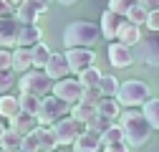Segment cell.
Here are the masks:
<instances>
[{
    "label": "cell",
    "instance_id": "1",
    "mask_svg": "<svg viewBox=\"0 0 159 152\" xmlns=\"http://www.w3.org/2000/svg\"><path fill=\"white\" fill-rule=\"evenodd\" d=\"M119 124H121V129H124V140L129 142V147H144L149 142L152 124L147 122L144 112L126 109V112H121V117H119Z\"/></svg>",
    "mask_w": 159,
    "mask_h": 152
},
{
    "label": "cell",
    "instance_id": "2",
    "mask_svg": "<svg viewBox=\"0 0 159 152\" xmlns=\"http://www.w3.org/2000/svg\"><path fill=\"white\" fill-rule=\"evenodd\" d=\"M98 36H101V26L91 21H73L63 28V46L66 48H91Z\"/></svg>",
    "mask_w": 159,
    "mask_h": 152
},
{
    "label": "cell",
    "instance_id": "3",
    "mask_svg": "<svg viewBox=\"0 0 159 152\" xmlns=\"http://www.w3.org/2000/svg\"><path fill=\"white\" fill-rule=\"evenodd\" d=\"M149 99H152L149 97V86L144 81H139V79L124 81L121 86H119V91H116V102L121 107H142Z\"/></svg>",
    "mask_w": 159,
    "mask_h": 152
},
{
    "label": "cell",
    "instance_id": "4",
    "mask_svg": "<svg viewBox=\"0 0 159 152\" xmlns=\"http://www.w3.org/2000/svg\"><path fill=\"white\" fill-rule=\"evenodd\" d=\"M53 79L43 71V69H30L28 74H20V81H18V86H20V91H28V94H35V97H46L48 91H53Z\"/></svg>",
    "mask_w": 159,
    "mask_h": 152
},
{
    "label": "cell",
    "instance_id": "5",
    "mask_svg": "<svg viewBox=\"0 0 159 152\" xmlns=\"http://www.w3.org/2000/svg\"><path fill=\"white\" fill-rule=\"evenodd\" d=\"M66 112H71V107L66 102H61L58 97H53V94H48V97H43L41 102V109H38V124L41 127H53L58 119L66 117Z\"/></svg>",
    "mask_w": 159,
    "mask_h": 152
},
{
    "label": "cell",
    "instance_id": "6",
    "mask_svg": "<svg viewBox=\"0 0 159 152\" xmlns=\"http://www.w3.org/2000/svg\"><path fill=\"white\" fill-rule=\"evenodd\" d=\"M53 132H56V140H58V147H66V145H76V140L86 132V124L78 122L73 117H63L53 124Z\"/></svg>",
    "mask_w": 159,
    "mask_h": 152
},
{
    "label": "cell",
    "instance_id": "7",
    "mask_svg": "<svg viewBox=\"0 0 159 152\" xmlns=\"http://www.w3.org/2000/svg\"><path fill=\"white\" fill-rule=\"evenodd\" d=\"M53 97H58L66 104H78L84 99V84L78 79H61L53 84Z\"/></svg>",
    "mask_w": 159,
    "mask_h": 152
},
{
    "label": "cell",
    "instance_id": "8",
    "mask_svg": "<svg viewBox=\"0 0 159 152\" xmlns=\"http://www.w3.org/2000/svg\"><path fill=\"white\" fill-rule=\"evenodd\" d=\"M46 13H48L46 0H23V3L15 8V18H18L23 26H35L38 18L46 15Z\"/></svg>",
    "mask_w": 159,
    "mask_h": 152
},
{
    "label": "cell",
    "instance_id": "9",
    "mask_svg": "<svg viewBox=\"0 0 159 152\" xmlns=\"http://www.w3.org/2000/svg\"><path fill=\"white\" fill-rule=\"evenodd\" d=\"M20 28H23V23L15 18V13L13 15H0V48L18 46Z\"/></svg>",
    "mask_w": 159,
    "mask_h": 152
},
{
    "label": "cell",
    "instance_id": "10",
    "mask_svg": "<svg viewBox=\"0 0 159 152\" xmlns=\"http://www.w3.org/2000/svg\"><path fill=\"white\" fill-rule=\"evenodd\" d=\"M66 59H68L71 74H81V71H86L96 64V51H91V48H68Z\"/></svg>",
    "mask_w": 159,
    "mask_h": 152
},
{
    "label": "cell",
    "instance_id": "11",
    "mask_svg": "<svg viewBox=\"0 0 159 152\" xmlns=\"http://www.w3.org/2000/svg\"><path fill=\"white\" fill-rule=\"evenodd\" d=\"M126 21L124 15H119V13H114V10H104V15H101V36L106 38V41H116V36H119V28H121V23Z\"/></svg>",
    "mask_w": 159,
    "mask_h": 152
},
{
    "label": "cell",
    "instance_id": "12",
    "mask_svg": "<svg viewBox=\"0 0 159 152\" xmlns=\"http://www.w3.org/2000/svg\"><path fill=\"white\" fill-rule=\"evenodd\" d=\"M109 61L116 69H126V66L134 64V53H131L129 46L119 43V41H111V46H109Z\"/></svg>",
    "mask_w": 159,
    "mask_h": 152
},
{
    "label": "cell",
    "instance_id": "13",
    "mask_svg": "<svg viewBox=\"0 0 159 152\" xmlns=\"http://www.w3.org/2000/svg\"><path fill=\"white\" fill-rule=\"evenodd\" d=\"M53 81H61V79H68V74H71V66H68V59H66V53H53L51 56V61L48 66L43 69Z\"/></svg>",
    "mask_w": 159,
    "mask_h": 152
},
{
    "label": "cell",
    "instance_id": "14",
    "mask_svg": "<svg viewBox=\"0 0 159 152\" xmlns=\"http://www.w3.org/2000/svg\"><path fill=\"white\" fill-rule=\"evenodd\" d=\"M10 129H15L18 132V135H30V132H35L38 127H41V124H38V117H35V114H28V112H20V114H18V117H13L10 119V124H8Z\"/></svg>",
    "mask_w": 159,
    "mask_h": 152
},
{
    "label": "cell",
    "instance_id": "15",
    "mask_svg": "<svg viewBox=\"0 0 159 152\" xmlns=\"http://www.w3.org/2000/svg\"><path fill=\"white\" fill-rule=\"evenodd\" d=\"M43 41V31L41 26H23L20 28V38H18V48H33L35 43Z\"/></svg>",
    "mask_w": 159,
    "mask_h": 152
},
{
    "label": "cell",
    "instance_id": "16",
    "mask_svg": "<svg viewBox=\"0 0 159 152\" xmlns=\"http://www.w3.org/2000/svg\"><path fill=\"white\" fill-rule=\"evenodd\" d=\"M33 66V48H15L13 51V71L18 74H28Z\"/></svg>",
    "mask_w": 159,
    "mask_h": 152
},
{
    "label": "cell",
    "instance_id": "17",
    "mask_svg": "<svg viewBox=\"0 0 159 152\" xmlns=\"http://www.w3.org/2000/svg\"><path fill=\"white\" fill-rule=\"evenodd\" d=\"M116 41L131 48L134 43H139V41H142V28H139V26H134V23H129V21H124V23H121V28H119Z\"/></svg>",
    "mask_w": 159,
    "mask_h": 152
},
{
    "label": "cell",
    "instance_id": "18",
    "mask_svg": "<svg viewBox=\"0 0 159 152\" xmlns=\"http://www.w3.org/2000/svg\"><path fill=\"white\" fill-rule=\"evenodd\" d=\"M76 150H86V152H96L98 147H104V142H101V135L98 132H93V129H86L81 137L76 140V145H73Z\"/></svg>",
    "mask_w": 159,
    "mask_h": 152
},
{
    "label": "cell",
    "instance_id": "19",
    "mask_svg": "<svg viewBox=\"0 0 159 152\" xmlns=\"http://www.w3.org/2000/svg\"><path fill=\"white\" fill-rule=\"evenodd\" d=\"M23 109H20V102H18V97H10V94H3L0 97V117L3 119H13V117H18Z\"/></svg>",
    "mask_w": 159,
    "mask_h": 152
},
{
    "label": "cell",
    "instance_id": "20",
    "mask_svg": "<svg viewBox=\"0 0 159 152\" xmlns=\"http://www.w3.org/2000/svg\"><path fill=\"white\" fill-rule=\"evenodd\" d=\"M93 114H98V107L96 104H89V102H78V104H71V117L78 119V122H89Z\"/></svg>",
    "mask_w": 159,
    "mask_h": 152
},
{
    "label": "cell",
    "instance_id": "21",
    "mask_svg": "<svg viewBox=\"0 0 159 152\" xmlns=\"http://www.w3.org/2000/svg\"><path fill=\"white\" fill-rule=\"evenodd\" d=\"M121 104L116 102V97H104L101 102H98V114H104L106 119H116V117H121V109H119Z\"/></svg>",
    "mask_w": 159,
    "mask_h": 152
},
{
    "label": "cell",
    "instance_id": "22",
    "mask_svg": "<svg viewBox=\"0 0 159 152\" xmlns=\"http://www.w3.org/2000/svg\"><path fill=\"white\" fill-rule=\"evenodd\" d=\"M38 140H41V152H53L58 147V140H56V132L53 127H38Z\"/></svg>",
    "mask_w": 159,
    "mask_h": 152
},
{
    "label": "cell",
    "instance_id": "23",
    "mask_svg": "<svg viewBox=\"0 0 159 152\" xmlns=\"http://www.w3.org/2000/svg\"><path fill=\"white\" fill-rule=\"evenodd\" d=\"M51 56H53V51L41 41V43H35L33 46V66H38V69H46L48 66V61H51Z\"/></svg>",
    "mask_w": 159,
    "mask_h": 152
},
{
    "label": "cell",
    "instance_id": "24",
    "mask_svg": "<svg viewBox=\"0 0 159 152\" xmlns=\"http://www.w3.org/2000/svg\"><path fill=\"white\" fill-rule=\"evenodd\" d=\"M18 102H20V109L28 112V114H38V109H41V97H35V94H28V91H20V97H18Z\"/></svg>",
    "mask_w": 159,
    "mask_h": 152
},
{
    "label": "cell",
    "instance_id": "25",
    "mask_svg": "<svg viewBox=\"0 0 159 152\" xmlns=\"http://www.w3.org/2000/svg\"><path fill=\"white\" fill-rule=\"evenodd\" d=\"M20 147H23V135H18L15 129L8 127V132L3 135V150H8V152H18Z\"/></svg>",
    "mask_w": 159,
    "mask_h": 152
},
{
    "label": "cell",
    "instance_id": "26",
    "mask_svg": "<svg viewBox=\"0 0 159 152\" xmlns=\"http://www.w3.org/2000/svg\"><path fill=\"white\" fill-rule=\"evenodd\" d=\"M101 76H104L101 71H98L96 66H91V69L78 74V81L84 84V89H89V86H98V84H101Z\"/></svg>",
    "mask_w": 159,
    "mask_h": 152
},
{
    "label": "cell",
    "instance_id": "27",
    "mask_svg": "<svg viewBox=\"0 0 159 152\" xmlns=\"http://www.w3.org/2000/svg\"><path fill=\"white\" fill-rule=\"evenodd\" d=\"M119 86H121V81H119L114 74H104L101 76V84H98V89L104 91V97H116Z\"/></svg>",
    "mask_w": 159,
    "mask_h": 152
},
{
    "label": "cell",
    "instance_id": "28",
    "mask_svg": "<svg viewBox=\"0 0 159 152\" xmlns=\"http://www.w3.org/2000/svg\"><path fill=\"white\" fill-rule=\"evenodd\" d=\"M144 117L152 124V129H159V99H149L144 104Z\"/></svg>",
    "mask_w": 159,
    "mask_h": 152
},
{
    "label": "cell",
    "instance_id": "29",
    "mask_svg": "<svg viewBox=\"0 0 159 152\" xmlns=\"http://www.w3.org/2000/svg\"><path fill=\"white\" fill-rule=\"evenodd\" d=\"M101 142H104V147H109V145H114V142H124V129H121V124H111L104 135H101Z\"/></svg>",
    "mask_w": 159,
    "mask_h": 152
},
{
    "label": "cell",
    "instance_id": "30",
    "mask_svg": "<svg viewBox=\"0 0 159 152\" xmlns=\"http://www.w3.org/2000/svg\"><path fill=\"white\" fill-rule=\"evenodd\" d=\"M111 124H114V122H111V119H106L104 114H93V117L86 122V129H93V132H98V135H104V132H106Z\"/></svg>",
    "mask_w": 159,
    "mask_h": 152
},
{
    "label": "cell",
    "instance_id": "31",
    "mask_svg": "<svg viewBox=\"0 0 159 152\" xmlns=\"http://www.w3.org/2000/svg\"><path fill=\"white\" fill-rule=\"evenodd\" d=\"M15 86V71L13 69H0V97L8 94Z\"/></svg>",
    "mask_w": 159,
    "mask_h": 152
},
{
    "label": "cell",
    "instance_id": "32",
    "mask_svg": "<svg viewBox=\"0 0 159 152\" xmlns=\"http://www.w3.org/2000/svg\"><path fill=\"white\" fill-rule=\"evenodd\" d=\"M136 3H139V0H109V10H114V13H119V15L126 18V13H129Z\"/></svg>",
    "mask_w": 159,
    "mask_h": 152
},
{
    "label": "cell",
    "instance_id": "33",
    "mask_svg": "<svg viewBox=\"0 0 159 152\" xmlns=\"http://www.w3.org/2000/svg\"><path fill=\"white\" fill-rule=\"evenodd\" d=\"M147 15H149V13H147L142 5L136 3V5L126 13V21H129V23H134V26H142V23H147Z\"/></svg>",
    "mask_w": 159,
    "mask_h": 152
},
{
    "label": "cell",
    "instance_id": "34",
    "mask_svg": "<svg viewBox=\"0 0 159 152\" xmlns=\"http://www.w3.org/2000/svg\"><path fill=\"white\" fill-rule=\"evenodd\" d=\"M23 152H41V140H38V132H30V135L23 137Z\"/></svg>",
    "mask_w": 159,
    "mask_h": 152
},
{
    "label": "cell",
    "instance_id": "35",
    "mask_svg": "<svg viewBox=\"0 0 159 152\" xmlns=\"http://www.w3.org/2000/svg\"><path fill=\"white\" fill-rule=\"evenodd\" d=\"M104 99V91L98 89V86H89V89H84V99L81 102H89V104H96L98 107V102Z\"/></svg>",
    "mask_w": 159,
    "mask_h": 152
},
{
    "label": "cell",
    "instance_id": "36",
    "mask_svg": "<svg viewBox=\"0 0 159 152\" xmlns=\"http://www.w3.org/2000/svg\"><path fill=\"white\" fill-rule=\"evenodd\" d=\"M0 69H13V51L0 48Z\"/></svg>",
    "mask_w": 159,
    "mask_h": 152
},
{
    "label": "cell",
    "instance_id": "37",
    "mask_svg": "<svg viewBox=\"0 0 159 152\" xmlns=\"http://www.w3.org/2000/svg\"><path fill=\"white\" fill-rule=\"evenodd\" d=\"M144 26H147L149 31H159V8L147 15V23H144Z\"/></svg>",
    "mask_w": 159,
    "mask_h": 152
},
{
    "label": "cell",
    "instance_id": "38",
    "mask_svg": "<svg viewBox=\"0 0 159 152\" xmlns=\"http://www.w3.org/2000/svg\"><path fill=\"white\" fill-rule=\"evenodd\" d=\"M104 152H129V142H126V140H124V142H114V145L104 147Z\"/></svg>",
    "mask_w": 159,
    "mask_h": 152
},
{
    "label": "cell",
    "instance_id": "39",
    "mask_svg": "<svg viewBox=\"0 0 159 152\" xmlns=\"http://www.w3.org/2000/svg\"><path fill=\"white\" fill-rule=\"evenodd\" d=\"M139 5H142L147 13H152V10H157L154 5H159V0H139Z\"/></svg>",
    "mask_w": 159,
    "mask_h": 152
},
{
    "label": "cell",
    "instance_id": "40",
    "mask_svg": "<svg viewBox=\"0 0 159 152\" xmlns=\"http://www.w3.org/2000/svg\"><path fill=\"white\" fill-rule=\"evenodd\" d=\"M0 15H13V8L5 3V0H0Z\"/></svg>",
    "mask_w": 159,
    "mask_h": 152
},
{
    "label": "cell",
    "instance_id": "41",
    "mask_svg": "<svg viewBox=\"0 0 159 152\" xmlns=\"http://www.w3.org/2000/svg\"><path fill=\"white\" fill-rule=\"evenodd\" d=\"M5 3H8V5H10V8H13V10H15V8H18V5H20V3H23V0H5Z\"/></svg>",
    "mask_w": 159,
    "mask_h": 152
},
{
    "label": "cell",
    "instance_id": "42",
    "mask_svg": "<svg viewBox=\"0 0 159 152\" xmlns=\"http://www.w3.org/2000/svg\"><path fill=\"white\" fill-rule=\"evenodd\" d=\"M61 5H73V3H78V0H58Z\"/></svg>",
    "mask_w": 159,
    "mask_h": 152
},
{
    "label": "cell",
    "instance_id": "43",
    "mask_svg": "<svg viewBox=\"0 0 159 152\" xmlns=\"http://www.w3.org/2000/svg\"><path fill=\"white\" fill-rule=\"evenodd\" d=\"M5 132H8V127H5L3 122H0V135H5Z\"/></svg>",
    "mask_w": 159,
    "mask_h": 152
},
{
    "label": "cell",
    "instance_id": "44",
    "mask_svg": "<svg viewBox=\"0 0 159 152\" xmlns=\"http://www.w3.org/2000/svg\"><path fill=\"white\" fill-rule=\"evenodd\" d=\"M73 152H86V150H73Z\"/></svg>",
    "mask_w": 159,
    "mask_h": 152
},
{
    "label": "cell",
    "instance_id": "45",
    "mask_svg": "<svg viewBox=\"0 0 159 152\" xmlns=\"http://www.w3.org/2000/svg\"><path fill=\"white\" fill-rule=\"evenodd\" d=\"M53 152H63V150H53Z\"/></svg>",
    "mask_w": 159,
    "mask_h": 152
},
{
    "label": "cell",
    "instance_id": "46",
    "mask_svg": "<svg viewBox=\"0 0 159 152\" xmlns=\"http://www.w3.org/2000/svg\"><path fill=\"white\" fill-rule=\"evenodd\" d=\"M0 152H8V150H0Z\"/></svg>",
    "mask_w": 159,
    "mask_h": 152
},
{
    "label": "cell",
    "instance_id": "47",
    "mask_svg": "<svg viewBox=\"0 0 159 152\" xmlns=\"http://www.w3.org/2000/svg\"><path fill=\"white\" fill-rule=\"evenodd\" d=\"M18 152H23V150H18Z\"/></svg>",
    "mask_w": 159,
    "mask_h": 152
}]
</instances>
